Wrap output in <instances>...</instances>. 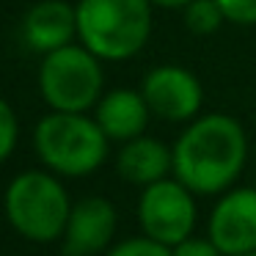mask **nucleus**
<instances>
[{
    "instance_id": "nucleus-1",
    "label": "nucleus",
    "mask_w": 256,
    "mask_h": 256,
    "mask_svg": "<svg viewBox=\"0 0 256 256\" xmlns=\"http://www.w3.org/2000/svg\"><path fill=\"white\" fill-rule=\"evenodd\" d=\"M174 149V176L196 196H220L248 160V138L237 118L206 113L188 122Z\"/></svg>"
},
{
    "instance_id": "nucleus-2",
    "label": "nucleus",
    "mask_w": 256,
    "mask_h": 256,
    "mask_svg": "<svg viewBox=\"0 0 256 256\" xmlns=\"http://www.w3.org/2000/svg\"><path fill=\"white\" fill-rule=\"evenodd\" d=\"M34 149L47 171L80 179L108 160L110 138L102 132L94 116L50 110L34 130Z\"/></svg>"
},
{
    "instance_id": "nucleus-3",
    "label": "nucleus",
    "mask_w": 256,
    "mask_h": 256,
    "mask_svg": "<svg viewBox=\"0 0 256 256\" xmlns=\"http://www.w3.org/2000/svg\"><path fill=\"white\" fill-rule=\"evenodd\" d=\"M78 39L100 61H130L152 36V0H78Z\"/></svg>"
},
{
    "instance_id": "nucleus-4",
    "label": "nucleus",
    "mask_w": 256,
    "mask_h": 256,
    "mask_svg": "<svg viewBox=\"0 0 256 256\" xmlns=\"http://www.w3.org/2000/svg\"><path fill=\"white\" fill-rule=\"evenodd\" d=\"M3 210L20 237L36 245H47L64 237L72 201L58 174L22 171L8 182L3 196Z\"/></svg>"
},
{
    "instance_id": "nucleus-5",
    "label": "nucleus",
    "mask_w": 256,
    "mask_h": 256,
    "mask_svg": "<svg viewBox=\"0 0 256 256\" xmlns=\"http://www.w3.org/2000/svg\"><path fill=\"white\" fill-rule=\"evenodd\" d=\"M102 61L83 44H66L42 56L39 94L50 110L88 113L102 96Z\"/></svg>"
},
{
    "instance_id": "nucleus-6",
    "label": "nucleus",
    "mask_w": 256,
    "mask_h": 256,
    "mask_svg": "<svg viewBox=\"0 0 256 256\" xmlns=\"http://www.w3.org/2000/svg\"><path fill=\"white\" fill-rule=\"evenodd\" d=\"M196 193L184 188L176 176L174 179H160L154 184H146L138 198V223L146 237L157 242L179 245L182 240L193 237L196 228Z\"/></svg>"
},
{
    "instance_id": "nucleus-7",
    "label": "nucleus",
    "mask_w": 256,
    "mask_h": 256,
    "mask_svg": "<svg viewBox=\"0 0 256 256\" xmlns=\"http://www.w3.org/2000/svg\"><path fill=\"white\" fill-rule=\"evenodd\" d=\"M146 105L152 116L162 122H193L204 105V88L201 80L190 69L176 66V64H162L144 74L140 83Z\"/></svg>"
},
{
    "instance_id": "nucleus-8",
    "label": "nucleus",
    "mask_w": 256,
    "mask_h": 256,
    "mask_svg": "<svg viewBox=\"0 0 256 256\" xmlns=\"http://www.w3.org/2000/svg\"><path fill=\"white\" fill-rule=\"evenodd\" d=\"M206 237L223 250V256L256 250V188L226 190L210 212Z\"/></svg>"
},
{
    "instance_id": "nucleus-9",
    "label": "nucleus",
    "mask_w": 256,
    "mask_h": 256,
    "mask_svg": "<svg viewBox=\"0 0 256 256\" xmlns=\"http://www.w3.org/2000/svg\"><path fill=\"white\" fill-rule=\"evenodd\" d=\"M118 215L113 201L105 196H86L74 201L64 228V254L69 256H100L113 245Z\"/></svg>"
},
{
    "instance_id": "nucleus-10",
    "label": "nucleus",
    "mask_w": 256,
    "mask_h": 256,
    "mask_svg": "<svg viewBox=\"0 0 256 256\" xmlns=\"http://www.w3.org/2000/svg\"><path fill=\"white\" fill-rule=\"evenodd\" d=\"M74 36H78V8L66 0H39L22 20L25 44L42 56L72 44Z\"/></svg>"
},
{
    "instance_id": "nucleus-11",
    "label": "nucleus",
    "mask_w": 256,
    "mask_h": 256,
    "mask_svg": "<svg viewBox=\"0 0 256 256\" xmlns=\"http://www.w3.org/2000/svg\"><path fill=\"white\" fill-rule=\"evenodd\" d=\"M94 118L108 138L124 144V140H132L138 135H144V130L149 127L152 110L140 91L113 88L100 96V102L94 108Z\"/></svg>"
},
{
    "instance_id": "nucleus-12",
    "label": "nucleus",
    "mask_w": 256,
    "mask_h": 256,
    "mask_svg": "<svg viewBox=\"0 0 256 256\" xmlns=\"http://www.w3.org/2000/svg\"><path fill=\"white\" fill-rule=\"evenodd\" d=\"M116 171L124 182L146 188L168 174H174V149H168L162 140L152 135H138L132 140H124L116 157Z\"/></svg>"
},
{
    "instance_id": "nucleus-13",
    "label": "nucleus",
    "mask_w": 256,
    "mask_h": 256,
    "mask_svg": "<svg viewBox=\"0 0 256 256\" xmlns=\"http://www.w3.org/2000/svg\"><path fill=\"white\" fill-rule=\"evenodd\" d=\"M182 14H184V25L193 36H212L226 22V14L218 6V0H190L182 8Z\"/></svg>"
},
{
    "instance_id": "nucleus-14",
    "label": "nucleus",
    "mask_w": 256,
    "mask_h": 256,
    "mask_svg": "<svg viewBox=\"0 0 256 256\" xmlns=\"http://www.w3.org/2000/svg\"><path fill=\"white\" fill-rule=\"evenodd\" d=\"M105 256H171V248L140 234V237H127L122 242L110 245Z\"/></svg>"
},
{
    "instance_id": "nucleus-15",
    "label": "nucleus",
    "mask_w": 256,
    "mask_h": 256,
    "mask_svg": "<svg viewBox=\"0 0 256 256\" xmlns=\"http://www.w3.org/2000/svg\"><path fill=\"white\" fill-rule=\"evenodd\" d=\"M20 140V122L14 108L0 96V162H6L14 154Z\"/></svg>"
},
{
    "instance_id": "nucleus-16",
    "label": "nucleus",
    "mask_w": 256,
    "mask_h": 256,
    "mask_svg": "<svg viewBox=\"0 0 256 256\" xmlns=\"http://www.w3.org/2000/svg\"><path fill=\"white\" fill-rule=\"evenodd\" d=\"M226 14V22L234 25H256V0H218Z\"/></svg>"
},
{
    "instance_id": "nucleus-17",
    "label": "nucleus",
    "mask_w": 256,
    "mask_h": 256,
    "mask_svg": "<svg viewBox=\"0 0 256 256\" xmlns=\"http://www.w3.org/2000/svg\"><path fill=\"white\" fill-rule=\"evenodd\" d=\"M171 256H223V250L210 237H188L171 248Z\"/></svg>"
},
{
    "instance_id": "nucleus-18",
    "label": "nucleus",
    "mask_w": 256,
    "mask_h": 256,
    "mask_svg": "<svg viewBox=\"0 0 256 256\" xmlns=\"http://www.w3.org/2000/svg\"><path fill=\"white\" fill-rule=\"evenodd\" d=\"M190 0H152V6H160V8H184Z\"/></svg>"
},
{
    "instance_id": "nucleus-19",
    "label": "nucleus",
    "mask_w": 256,
    "mask_h": 256,
    "mask_svg": "<svg viewBox=\"0 0 256 256\" xmlns=\"http://www.w3.org/2000/svg\"><path fill=\"white\" fill-rule=\"evenodd\" d=\"M240 256H256V250H250V254H240Z\"/></svg>"
},
{
    "instance_id": "nucleus-20",
    "label": "nucleus",
    "mask_w": 256,
    "mask_h": 256,
    "mask_svg": "<svg viewBox=\"0 0 256 256\" xmlns=\"http://www.w3.org/2000/svg\"><path fill=\"white\" fill-rule=\"evenodd\" d=\"M64 256H69V254H64Z\"/></svg>"
}]
</instances>
